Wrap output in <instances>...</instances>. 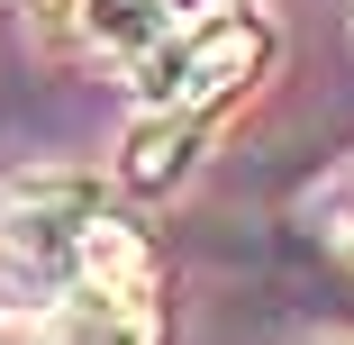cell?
Returning <instances> with one entry per match:
<instances>
[{
    "label": "cell",
    "mask_w": 354,
    "mask_h": 345,
    "mask_svg": "<svg viewBox=\"0 0 354 345\" xmlns=\"http://www.w3.org/2000/svg\"><path fill=\"white\" fill-rule=\"evenodd\" d=\"M309 227H318V236H327L345 263H354V155H345V164H336L318 191H309Z\"/></svg>",
    "instance_id": "8992f818"
},
{
    "label": "cell",
    "mask_w": 354,
    "mask_h": 345,
    "mask_svg": "<svg viewBox=\"0 0 354 345\" xmlns=\"http://www.w3.org/2000/svg\"><path fill=\"white\" fill-rule=\"evenodd\" d=\"M155 282H64L37 309V345H155Z\"/></svg>",
    "instance_id": "3957f363"
},
{
    "label": "cell",
    "mask_w": 354,
    "mask_h": 345,
    "mask_svg": "<svg viewBox=\"0 0 354 345\" xmlns=\"http://www.w3.org/2000/svg\"><path fill=\"white\" fill-rule=\"evenodd\" d=\"M173 28L164 0H37V37L55 55H100V64H136Z\"/></svg>",
    "instance_id": "277c9868"
},
{
    "label": "cell",
    "mask_w": 354,
    "mask_h": 345,
    "mask_svg": "<svg viewBox=\"0 0 354 345\" xmlns=\"http://www.w3.org/2000/svg\"><path fill=\"white\" fill-rule=\"evenodd\" d=\"M191 155H200V118H155V109H146L136 136H127V164H118V173H127L136 191H173V182L191 173Z\"/></svg>",
    "instance_id": "5b68a950"
},
{
    "label": "cell",
    "mask_w": 354,
    "mask_h": 345,
    "mask_svg": "<svg viewBox=\"0 0 354 345\" xmlns=\"http://www.w3.org/2000/svg\"><path fill=\"white\" fill-rule=\"evenodd\" d=\"M263 55H272L263 19L209 10V19H191V28H164L127 73H136V100H146L155 118H209L218 100H236V91L263 73Z\"/></svg>",
    "instance_id": "6da1fadb"
},
{
    "label": "cell",
    "mask_w": 354,
    "mask_h": 345,
    "mask_svg": "<svg viewBox=\"0 0 354 345\" xmlns=\"http://www.w3.org/2000/svg\"><path fill=\"white\" fill-rule=\"evenodd\" d=\"M100 218L91 182H19L0 191V291L46 309L64 282L82 272V236Z\"/></svg>",
    "instance_id": "7a4b0ae2"
}]
</instances>
